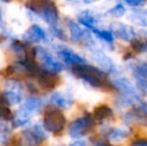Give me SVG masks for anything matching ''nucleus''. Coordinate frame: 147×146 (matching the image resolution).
I'll use <instances>...</instances> for the list:
<instances>
[{"instance_id": "1", "label": "nucleus", "mask_w": 147, "mask_h": 146, "mask_svg": "<svg viewBox=\"0 0 147 146\" xmlns=\"http://www.w3.org/2000/svg\"><path fill=\"white\" fill-rule=\"evenodd\" d=\"M72 74L94 88H105L110 85L108 75L100 68L90 64H77L72 66Z\"/></svg>"}, {"instance_id": "2", "label": "nucleus", "mask_w": 147, "mask_h": 146, "mask_svg": "<svg viewBox=\"0 0 147 146\" xmlns=\"http://www.w3.org/2000/svg\"><path fill=\"white\" fill-rule=\"evenodd\" d=\"M111 85L120 92L117 96L119 103L124 107L131 106L134 104H138L141 101V96L133 86L132 82L127 78H116L112 80Z\"/></svg>"}, {"instance_id": "3", "label": "nucleus", "mask_w": 147, "mask_h": 146, "mask_svg": "<svg viewBox=\"0 0 147 146\" xmlns=\"http://www.w3.org/2000/svg\"><path fill=\"white\" fill-rule=\"evenodd\" d=\"M26 5L33 12L39 14L40 17L50 25V27H57L59 23V13L57 7L51 1L28 2Z\"/></svg>"}, {"instance_id": "4", "label": "nucleus", "mask_w": 147, "mask_h": 146, "mask_svg": "<svg viewBox=\"0 0 147 146\" xmlns=\"http://www.w3.org/2000/svg\"><path fill=\"white\" fill-rule=\"evenodd\" d=\"M34 55L35 58L38 59V61L41 63L43 70L56 74L64 69V65L61 62L57 61L53 57V55L44 47L34 48Z\"/></svg>"}, {"instance_id": "5", "label": "nucleus", "mask_w": 147, "mask_h": 146, "mask_svg": "<svg viewBox=\"0 0 147 146\" xmlns=\"http://www.w3.org/2000/svg\"><path fill=\"white\" fill-rule=\"evenodd\" d=\"M66 124V118L61 111L57 109L47 110L43 117V127L51 133H60Z\"/></svg>"}, {"instance_id": "6", "label": "nucleus", "mask_w": 147, "mask_h": 146, "mask_svg": "<svg viewBox=\"0 0 147 146\" xmlns=\"http://www.w3.org/2000/svg\"><path fill=\"white\" fill-rule=\"evenodd\" d=\"M95 120L91 115L86 114L79 118L72 121L69 125V135L72 138H79L82 137L91 129V127L94 125Z\"/></svg>"}, {"instance_id": "7", "label": "nucleus", "mask_w": 147, "mask_h": 146, "mask_svg": "<svg viewBox=\"0 0 147 146\" xmlns=\"http://www.w3.org/2000/svg\"><path fill=\"white\" fill-rule=\"evenodd\" d=\"M67 24L72 42L81 43V44H85L87 46H93L94 45V41H93L90 33L86 30L82 29L75 21L71 19H67Z\"/></svg>"}, {"instance_id": "8", "label": "nucleus", "mask_w": 147, "mask_h": 146, "mask_svg": "<svg viewBox=\"0 0 147 146\" xmlns=\"http://www.w3.org/2000/svg\"><path fill=\"white\" fill-rule=\"evenodd\" d=\"M123 118L126 123H138L147 126V102L140 101L133 110L125 113Z\"/></svg>"}, {"instance_id": "9", "label": "nucleus", "mask_w": 147, "mask_h": 146, "mask_svg": "<svg viewBox=\"0 0 147 146\" xmlns=\"http://www.w3.org/2000/svg\"><path fill=\"white\" fill-rule=\"evenodd\" d=\"M110 31L113 36L117 37L122 41L131 42L136 36V32L132 26L124 24L122 22H114L110 25Z\"/></svg>"}, {"instance_id": "10", "label": "nucleus", "mask_w": 147, "mask_h": 146, "mask_svg": "<svg viewBox=\"0 0 147 146\" xmlns=\"http://www.w3.org/2000/svg\"><path fill=\"white\" fill-rule=\"evenodd\" d=\"M130 68L138 88L147 93V62H135Z\"/></svg>"}, {"instance_id": "11", "label": "nucleus", "mask_w": 147, "mask_h": 146, "mask_svg": "<svg viewBox=\"0 0 147 146\" xmlns=\"http://www.w3.org/2000/svg\"><path fill=\"white\" fill-rule=\"evenodd\" d=\"M92 59L99 65L100 69L105 73H115L116 65L114 61L107 56L100 49H94L92 52Z\"/></svg>"}, {"instance_id": "12", "label": "nucleus", "mask_w": 147, "mask_h": 146, "mask_svg": "<svg viewBox=\"0 0 147 146\" xmlns=\"http://www.w3.org/2000/svg\"><path fill=\"white\" fill-rule=\"evenodd\" d=\"M58 55L60 58L63 60V62L67 65H77V64H83L86 63V60L82 56H80L79 54H77L76 52H74L72 49L68 48V47H59L58 49Z\"/></svg>"}, {"instance_id": "13", "label": "nucleus", "mask_w": 147, "mask_h": 146, "mask_svg": "<svg viewBox=\"0 0 147 146\" xmlns=\"http://www.w3.org/2000/svg\"><path fill=\"white\" fill-rule=\"evenodd\" d=\"M37 80H38L40 87L44 90H52L58 84V77L56 74L45 71L42 68L37 76Z\"/></svg>"}, {"instance_id": "14", "label": "nucleus", "mask_w": 147, "mask_h": 146, "mask_svg": "<svg viewBox=\"0 0 147 146\" xmlns=\"http://www.w3.org/2000/svg\"><path fill=\"white\" fill-rule=\"evenodd\" d=\"M46 38V32L37 24L30 26L26 32L23 34V40L28 43H36L42 41Z\"/></svg>"}, {"instance_id": "15", "label": "nucleus", "mask_w": 147, "mask_h": 146, "mask_svg": "<svg viewBox=\"0 0 147 146\" xmlns=\"http://www.w3.org/2000/svg\"><path fill=\"white\" fill-rule=\"evenodd\" d=\"M50 102L62 109H69L73 104V97L67 92H55L51 95Z\"/></svg>"}, {"instance_id": "16", "label": "nucleus", "mask_w": 147, "mask_h": 146, "mask_svg": "<svg viewBox=\"0 0 147 146\" xmlns=\"http://www.w3.org/2000/svg\"><path fill=\"white\" fill-rule=\"evenodd\" d=\"M102 133L106 138L113 142H119L129 136L130 131L126 128H116V127H105Z\"/></svg>"}, {"instance_id": "17", "label": "nucleus", "mask_w": 147, "mask_h": 146, "mask_svg": "<svg viewBox=\"0 0 147 146\" xmlns=\"http://www.w3.org/2000/svg\"><path fill=\"white\" fill-rule=\"evenodd\" d=\"M128 20L131 23L141 27H147V9L137 8L131 11L128 15Z\"/></svg>"}, {"instance_id": "18", "label": "nucleus", "mask_w": 147, "mask_h": 146, "mask_svg": "<svg viewBox=\"0 0 147 146\" xmlns=\"http://www.w3.org/2000/svg\"><path fill=\"white\" fill-rule=\"evenodd\" d=\"M78 21H79L80 24L85 26L87 29H90L92 31L96 29L97 22H98L95 14L90 10H84L81 13L78 14Z\"/></svg>"}, {"instance_id": "19", "label": "nucleus", "mask_w": 147, "mask_h": 146, "mask_svg": "<svg viewBox=\"0 0 147 146\" xmlns=\"http://www.w3.org/2000/svg\"><path fill=\"white\" fill-rule=\"evenodd\" d=\"M18 146H39V139L29 130L23 131L17 142Z\"/></svg>"}, {"instance_id": "20", "label": "nucleus", "mask_w": 147, "mask_h": 146, "mask_svg": "<svg viewBox=\"0 0 147 146\" xmlns=\"http://www.w3.org/2000/svg\"><path fill=\"white\" fill-rule=\"evenodd\" d=\"M94 119L98 121H105L107 119H111L113 117V110L109 107L108 105H105V104H102V105L97 106L94 109Z\"/></svg>"}, {"instance_id": "21", "label": "nucleus", "mask_w": 147, "mask_h": 146, "mask_svg": "<svg viewBox=\"0 0 147 146\" xmlns=\"http://www.w3.org/2000/svg\"><path fill=\"white\" fill-rule=\"evenodd\" d=\"M21 100L22 96L19 92L5 90L1 94V101L5 103L6 105H15V104L20 103Z\"/></svg>"}, {"instance_id": "22", "label": "nucleus", "mask_w": 147, "mask_h": 146, "mask_svg": "<svg viewBox=\"0 0 147 146\" xmlns=\"http://www.w3.org/2000/svg\"><path fill=\"white\" fill-rule=\"evenodd\" d=\"M125 7H124L123 4L118 3L115 6H113L112 8H110L109 10H107L105 15L108 16V17H113V18H119L125 14Z\"/></svg>"}, {"instance_id": "23", "label": "nucleus", "mask_w": 147, "mask_h": 146, "mask_svg": "<svg viewBox=\"0 0 147 146\" xmlns=\"http://www.w3.org/2000/svg\"><path fill=\"white\" fill-rule=\"evenodd\" d=\"M93 33L95 34L99 39L105 41V42L109 43V44H112L113 40H114V36H113L112 32L110 30H105V29H94L93 30Z\"/></svg>"}, {"instance_id": "24", "label": "nucleus", "mask_w": 147, "mask_h": 146, "mask_svg": "<svg viewBox=\"0 0 147 146\" xmlns=\"http://www.w3.org/2000/svg\"><path fill=\"white\" fill-rule=\"evenodd\" d=\"M5 87H6V90H9V91H16V92L21 93L23 86H22L21 82L18 81L17 79H8L5 83Z\"/></svg>"}, {"instance_id": "25", "label": "nucleus", "mask_w": 147, "mask_h": 146, "mask_svg": "<svg viewBox=\"0 0 147 146\" xmlns=\"http://www.w3.org/2000/svg\"><path fill=\"white\" fill-rule=\"evenodd\" d=\"M11 110H10L9 106L6 105L3 102H0V120L7 121L11 117Z\"/></svg>"}, {"instance_id": "26", "label": "nucleus", "mask_w": 147, "mask_h": 146, "mask_svg": "<svg viewBox=\"0 0 147 146\" xmlns=\"http://www.w3.org/2000/svg\"><path fill=\"white\" fill-rule=\"evenodd\" d=\"M131 46H132V49L138 53L143 52V51L146 50V43H144L141 39L134 38L133 40L131 41Z\"/></svg>"}, {"instance_id": "27", "label": "nucleus", "mask_w": 147, "mask_h": 146, "mask_svg": "<svg viewBox=\"0 0 147 146\" xmlns=\"http://www.w3.org/2000/svg\"><path fill=\"white\" fill-rule=\"evenodd\" d=\"M33 130H34V134L36 135V137L39 140H44V139L47 138L46 130H45L44 127H42L40 124H35Z\"/></svg>"}, {"instance_id": "28", "label": "nucleus", "mask_w": 147, "mask_h": 146, "mask_svg": "<svg viewBox=\"0 0 147 146\" xmlns=\"http://www.w3.org/2000/svg\"><path fill=\"white\" fill-rule=\"evenodd\" d=\"M50 30H51V33L55 37L60 39V40H65L66 39V36H65V34H64L63 30L60 29L58 26H57V27H50Z\"/></svg>"}, {"instance_id": "29", "label": "nucleus", "mask_w": 147, "mask_h": 146, "mask_svg": "<svg viewBox=\"0 0 147 146\" xmlns=\"http://www.w3.org/2000/svg\"><path fill=\"white\" fill-rule=\"evenodd\" d=\"M91 142L92 146H112L107 139L104 138H93L91 139Z\"/></svg>"}, {"instance_id": "30", "label": "nucleus", "mask_w": 147, "mask_h": 146, "mask_svg": "<svg viewBox=\"0 0 147 146\" xmlns=\"http://www.w3.org/2000/svg\"><path fill=\"white\" fill-rule=\"evenodd\" d=\"M125 3L131 7H143L146 4V1L144 0H126Z\"/></svg>"}, {"instance_id": "31", "label": "nucleus", "mask_w": 147, "mask_h": 146, "mask_svg": "<svg viewBox=\"0 0 147 146\" xmlns=\"http://www.w3.org/2000/svg\"><path fill=\"white\" fill-rule=\"evenodd\" d=\"M131 146H147V140L145 139H136L132 142Z\"/></svg>"}, {"instance_id": "32", "label": "nucleus", "mask_w": 147, "mask_h": 146, "mask_svg": "<svg viewBox=\"0 0 147 146\" xmlns=\"http://www.w3.org/2000/svg\"><path fill=\"white\" fill-rule=\"evenodd\" d=\"M27 88H28V90L31 92V93H33V94H36L37 92H38V90L36 89V87H35L33 84H30V83H27Z\"/></svg>"}, {"instance_id": "33", "label": "nucleus", "mask_w": 147, "mask_h": 146, "mask_svg": "<svg viewBox=\"0 0 147 146\" xmlns=\"http://www.w3.org/2000/svg\"><path fill=\"white\" fill-rule=\"evenodd\" d=\"M69 146H86V143L82 140H77V141H75V142L71 143Z\"/></svg>"}, {"instance_id": "34", "label": "nucleus", "mask_w": 147, "mask_h": 146, "mask_svg": "<svg viewBox=\"0 0 147 146\" xmlns=\"http://www.w3.org/2000/svg\"><path fill=\"white\" fill-rule=\"evenodd\" d=\"M146 50H147V43H146Z\"/></svg>"}]
</instances>
